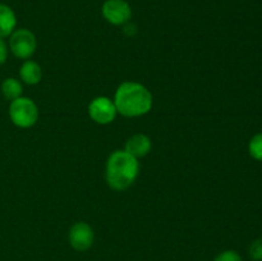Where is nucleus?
I'll use <instances>...</instances> for the list:
<instances>
[{
	"mask_svg": "<svg viewBox=\"0 0 262 261\" xmlns=\"http://www.w3.org/2000/svg\"><path fill=\"white\" fill-rule=\"evenodd\" d=\"M90 117L100 124H107L113 122L117 114V107L114 102L110 101L107 97L100 96L92 100V102L89 106Z\"/></svg>",
	"mask_w": 262,
	"mask_h": 261,
	"instance_id": "6",
	"label": "nucleus"
},
{
	"mask_svg": "<svg viewBox=\"0 0 262 261\" xmlns=\"http://www.w3.org/2000/svg\"><path fill=\"white\" fill-rule=\"evenodd\" d=\"M9 48L12 53L19 59H27L35 53L36 50V37L31 31L26 28L13 31L10 35Z\"/></svg>",
	"mask_w": 262,
	"mask_h": 261,
	"instance_id": "4",
	"label": "nucleus"
},
{
	"mask_svg": "<svg viewBox=\"0 0 262 261\" xmlns=\"http://www.w3.org/2000/svg\"><path fill=\"white\" fill-rule=\"evenodd\" d=\"M19 76L27 84H36L41 81V68L36 61H25L19 69Z\"/></svg>",
	"mask_w": 262,
	"mask_h": 261,
	"instance_id": "10",
	"label": "nucleus"
},
{
	"mask_svg": "<svg viewBox=\"0 0 262 261\" xmlns=\"http://www.w3.org/2000/svg\"><path fill=\"white\" fill-rule=\"evenodd\" d=\"M151 150V140L145 135H135L125 143V150L128 154L137 158L147 155Z\"/></svg>",
	"mask_w": 262,
	"mask_h": 261,
	"instance_id": "8",
	"label": "nucleus"
},
{
	"mask_svg": "<svg viewBox=\"0 0 262 261\" xmlns=\"http://www.w3.org/2000/svg\"><path fill=\"white\" fill-rule=\"evenodd\" d=\"M138 161L127 151L117 150L109 156L106 164V182L113 189H127L138 176Z\"/></svg>",
	"mask_w": 262,
	"mask_h": 261,
	"instance_id": "2",
	"label": "nucleus"
},
{
	"mask_svg": "<svg viewBox=\"0 0 262 261\" xmlns=\"http://www.w3.org/2000/svg\"><path fill=\"white\" fill-rule=\"evenodd\" d=\"M251 156L256 160H262V133L253 136L252 140L250 141V146H248Z\"/></svg>",
	"mask_w": 262,
	"mask_h": 261,
	"instance_id": "12",
	"label": "nucleus"
},
{
	"mask_svg": "<svg viewBox=\"0 0 262 261\" xmlns=\"http://www.w3.org/2000/svg\"><path fill=\"white\" fill-rule=\"evenodd\" d=\"M114 104L124 117H140L152 106V95L141 83L124 82L118 87Z\"/></svg>",
	"mask_w": 262,
	"mask_h": 261,
	"instance_id": "1",
	"label": "nucleus"
},
{
	"mask_svg": "<svg viewBox=\"0 0 262 261\" xmlns=\"http://www.w3.org/2000/svg\"><path fill=\"white\" fill-rule=\"evenodd\" d=\"M9 117L12 122L18 127H32L38 118V109L31 99L18 97L10 102Z\"/></svg>",
	"mask_w": 262,
	"mask_h": 261,
	"instance_id": "3",
	"label": "nucleus"
},
{
	"mask_svg": "<svg viewBox=\"0 0 262 261\" xmlns=\"http://www.w3.org/2000/svg\"><path fill=\"white\" fill-rule=\"evenodd\" d=\"M2 92L5 99L13 101V100L18 99L22 95V84H20V82L18 79L10 77V78H7L2 83Z\"/></svg>",
	"mask_w": 262,
	"mask_h": 261,
	"instance_id": "11",
	"label": "nucleus"
},
{
	"mask_svg": "<svg viewBox=\"0 0 262 261\" xmlns=\"http://www.w3.org/2000/svg\"><path fill=\"white\" fill-rule=\"evenodd\" d=\"M248 255L253 261H262V238H258L251 243Z\"/></svg>",
	"mask_w": 262,
	"mask_h": 261,
	"instance_id": "13",
	"label": "nucleus"
},
{
	"mask_svg": "<svg viewBox=\"0 0 262 261\" xmlns=\"http://www.w3.org/2000/svg\"><path fill=\"white\" fill-rule=\"evenodd\" d=\"M17 26V17L12 8L0 3V38L8 37Z\"/></svg>",
	"mask_w": 262,
	"mask_h": 261,
	"instance_id": "9",
	"label": "nucleus"
},
{
	"mask_svg": "<svg viewBox=\"0 0 262 261\" xmlns=\"http://www.w3.org/2000/svg\"><path fill=\"white\" fill-rule=\"evenodd\" d=\"M102 14L112 25H124L132 17V9L125 0H106L102 5Z\"/></svg>",
	"mask_w": 262,
	"mask_h": 261,
	"instance_id": "5",
	"label": "nucleus"
},
{
	"mask_svg": "<svg viewBox=\"0 0 262 261\" xmlns=\"http://www.w3.org/2000/svg\"><path fill=\"white\" fill-rule=\"evenodd\" d=\"M214 261H243V260L237 251L228 250V251H224V252L219 253V255L215 257Z\"/></svg>",
	"mask_w": 262,
	"mask_h": 261,
	"instance_id": "14",
	"label": "nucleus"
},
{
	"mask_svg": "<svg viewBox=\"0 0 262 261\" xmlns=\"http://www.w3.org/2000/svg\"><path fill=\"white\" fill-rule=\"evenodd\" d=\"M69 243L77 251H86L94 243V230L87 223H76L69 230Z\"/></svg>",
	"mask_w": 262,
	"mask_h": 261,
	"instance_id": "7",
	"label": "nucleus"
},
{
	"mask_svg": "<svg viewBox=\"0 0 262 261\" xmlns=\"http://www.w3.org/2000/svg\"><path fill=\"white\" fill-rule=\"evenodd\" d=\"M8 58V48H7V44L4 42L3 38H0V66L5 63Z\"/></svg>",
	"mask_w": 262,
	"mask_h": 261,
	"instance_id": "15",
	"label": "nucleus"
}]
</instances>
